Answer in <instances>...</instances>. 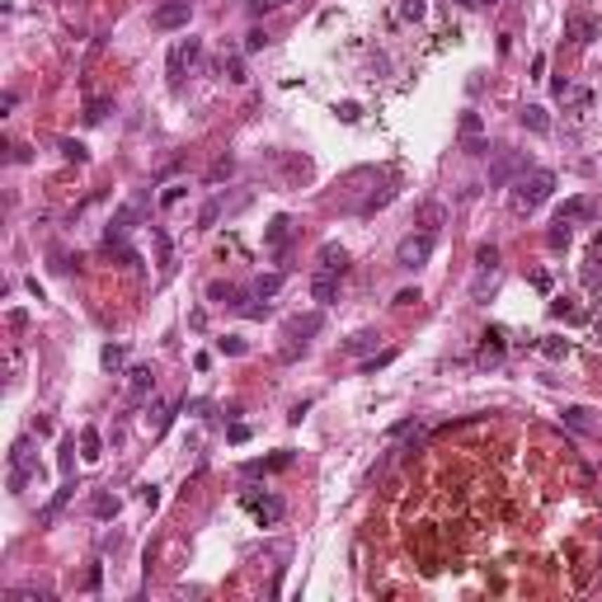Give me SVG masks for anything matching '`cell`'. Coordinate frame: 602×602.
I'll return each mask as SVG.
<instances>
[{
    "mask_svg": "<svg viewBox=\"0 0 602 602\" xmlns=\"http://www.w3.org/2000/svg\"><path fill=\"white\" fill-rule=\"evenodd\" d=\"M551 193H555V175H551V170H532V175L518 179V189H513V207H518V212H532V207H541Z\"/></svg>",
    "mask_w": 602,
    "mask_h": 602,
    "instance_id": "6da1fadb",
    "label": "cell"
},
{
    "mask_svg": "<svg viewBox=\"0 0 602 602\" xmlns=\"http://www.w3.org/2000/svg\"><path fill=\"white\" fill-rule=\"evenodd\" d=\"M433 245H438V240H433V231H419V236H405L396 245V269H424L428 259H433Z\"/></svg>",
    "mask_w": 602,
    "mask_h": 602,
    "instance_id": "7a4b0ae2",
    "label": "cell"
},
{
    "mask_svg": "<svg viewBox=\"0 0 602 602\" xmlns=\"http://www.w3.org/2000/svg\"><path fill=\"white\" fill-rule=\"evenodd\" d=\"M598 33H602V24H598V15H593V10L574 5L570 15H565V38H570L574 48H588V43H593Z\"/></svg>",
    "mask_w": 602,
    "mask_h": 602,
    "instance_id": "3957f363",
    "label": "cell"
},
{
    "mask_svg": "<svg viewBox=\"0 0 602 602\" xmlns=\"http://www.w3.org/2000/svg\"><path fill=\"white\" fill-rule=\"evenodd\" d=\"M38 476V466H33V447L29 438H19L15 447H10V494H24V485Z\"/></svg>",
    "mask_w": 602,
    "mask_h": 602,
    "instance_id": "277c9868",
    "label": "cell"
},
{
    "mask_svg": "<svg viewBox=\"0 0 602 602\" xmlns=\"http://www.w3.org/2000/svg\"><path fill=\"white\" fill-rule=\"evenodd\" d=\"M189 19H193V0H165V5L151 10V29L175 33V29H189Z\"/></svg>",
    "mask_w": 602,
    "mask_h": 602,
    "instance_id": "5b68a950",
    "label": "cell"
},
{
    "mask_svg": "<svg viewBox=\"0 0 602 602\" xmlns=\"http://www.w3.org/2000/svg\"><path fill=\"white\" fill-rule=\"evenodd\" d=\"M198 57H203V38H179L175 48H170V57H165V71H170V80H184V71L189 66H198Z\"/></svg>",
    "mask_w": 602,
    "mask_h": 602,
    "instance_id": "8992f818",
    "label": "cell"
},
{
    "mask_svg": "<svg viewBox=\"0 0 602 602\" xmlns=\"http://www.w3.org/2000/svg\"><path fill=\"white\" fill-rule=\"evenodd\" d=\"M240 504H245V508L254 513V518H259V527H273V523H283V499H278V494L240 490Z\"/></svg>",
    "mask_w": 602,
    "mask_h": 602,
    "instance_id": "52a82bcc",
    "label": "cell"
},
{
    "mask_svg": "<svg viewBox=\"0 0 602 602\" xmlns=\"http://www.w3.org/2000/svg\"><path fill=\"white\" fill-rule=\"evenodd\" d=\"M457 137H461V151H466V156H490V142H485V123H480V113H461Z\"/></svg>",
    "mask_w": 602,
    "mask_h": 602,
    "instance_id": "ba28073f",
    "label": "cell"
},
{
    "mask_svg": "<svg viewBox=\"0 0 602 602\" xmlns=\"http://www.w3.org/2000/svg\"><path fill=\"white\" fill-rule=\"evenodd\" d=\"M527 175V156L523 151H494V165H490V184H508V179Z\"/></svg>",
    "mask_w": 602,
    "mask_h": 602,
    "instance_id": "9c48e42d",
    "label": "cell"
},
{
    "mask_svg": "<svg viewBox=\"0 0 602 602\" xmlns=\"http://www.w3.org/2000/svg\"><path fill=\"white\" fill-rule=\"evenodd\" d=\"M287 245H292V217L283 212V217H273V222L264 226V250H269L273 259H283Z\"/></svg>",
    "mask_w": 602,
    "mask_h": 602,
    "instance_id": "30bf717a",
    "label": "cell"
},
{
    "mask_svg": "<svg viewBox=\"0 0 602 602\" xmlns=\"http://www.w3.org/2000/svg\"><path fill=\"white\" fill-rule=\"evenodd\" d=\"M598 212H602L598 198H565L555 217H560V222H588V217H598Z\"/></svg>",
    "mask_w": 602,
    "mask_h": 602,
    "instance_id": "8fae6325",
    "label": "cell"
},
{
    "mask_svg": "<svg viewBox=\"0 0 602 602\" xmlns=\"http://www.w3.org/2000/svg\"><path fill=\"white\" fill-rule=\"evenodd\" d=\"M311 297L320 301V306H330L334 297H339V273H311Z\"/></svg>",
    "mask_w": 602,
    "mask_h": 602,
    "instance_id": "7c38bea8",
    "label": "cell"
},
{
    "mask_svg": "<svg viewBox=\"0 0 602 602\" xmlns=\"http://www.w3.org/2000/svg\"><path fill=\"white\" fill-rule=\"evenodd\" d=\"M504 353H508V344H504V334L499 330H485L480 334V363L490 367V363H504Z\"/></svg>",
    "mask_w": 602,
    "mask_h": 602,
    "instance_id": "4fadbf2b",
    "label": "cell"
},
{
    "mask_svg": "<svg viewBox=\"0 0 602 602\" xmlns=\"http://www.w3.org/2000/svg\"><path fill=\"white\" fill-rule=\"evenodd\" d=\"M377 344H381L377 330H358L353 339H344V353H349V358H367V353H377Z\"/></svg>",
    "mask_w": 602,
    "mask_h": 602,
    "instance_id": "5bb4252c",
    "label": "cell"
},
{
    "mask_svg": "<svg viewBox=\"0 0 602 602\" xmlns=\"http://www.w3.org/2000/svg\"><path fill=\"white\" fill-rule=\"evenodd\" d=\"M320 325H325V316H320V311H311V316H292V320H287V334L306 344L311 334H320Z\"/></svg>",
    "mask_w": 602,
    "mask_h": 602,
    "instance_id": "9a60e30c",
    "label": "cell"
},
{
    "mask_svg": "<svg viewBox=\"0 0 602 602\" xmlns=\"http://www.w3.org/2000/svg\"><path fill=\"white\" fill-rule=\"evenodd\" d=\"M320 269H325V273H344V269H349V250H344V245H334V240H325V245H320Z\"/></svg>",
    "mask_w": 602,
    "mask_h": 602,
    "instance_id": "2e32d148",
    "label": "cell"
},
{
    "mask_svg": "<svg viewBox=\"0 0 602 602\" xmlns=\"http://www.w3.org/2000/svg\"><path fill=\"white\" fill-rule=\"evenodd\" d=\"M207 297L217 301V306H231V311H245V301H240L245 292H240L236 283H212V287H207Z\"/></svg>",
    "mask_w": 602,
    "mask_h": 602,
    "instance_id": "e0dca14e",
    "label": "cell"
},
{
    "mask_svg": "<svg viewBox=\"0 0 602 602\" xmlns=\"http://www.w3.org/2000/svg\"><path fill=\"white\" fill-rule=\"evenodd\" d=\"M151 236H156V250H160V273L170 278V273H175V240H170L165 226H151Z\"/></svg>",
    "mask_w": 602,
    "mask_h": 602,
    "instance_id": "ac0fdd59",
    "label": "cell"
},
{
    "mask_svg": "<svg viewBox=\"0 0 602 602\" xmlns=\"http://www.w3.org/2000/svg\"><path fill=\"white\" fill-rule=\"evenodd\" d=\"M518 123H523L527 132H537V137H546V132H551V113L541 109V104H527V109L518 113Z\"/></svg>",
    "mask_w": 602,
    "mask_h": 602,
    "instance_id": "d6986e66",
    "label": "cell"
},
{
    "mask_svg": "<svg viewBox=\"0 0 602 602\" xmlns=\"http://www.w3.org/2000/svg\"><path fill=\"white\" fill-rule=\"evenodd\" d=\"M127 391H132V400H146L151 396V391H156V377H151V367H132V372H127Z\"/></svg>",
    "mask_w": 602,
    "mask_h": 602,
    "instance_id": "ffe728a7",
    "label": "cell"
},
{
    "mask_svg": "<svg viewBox=\"0 0 602 602\" xmlns=\"http://www.w3.org/2000/svg\"><path fill=\"white\" fill-rule=\"evenodd\" d=\"M80 457H85V461L104 457V438H99V428H85V433H80Z\"/></svg>",
    "mask_w": 602,
    "mask_h": 602,
    "instance_id": "44dd1931",
    "label": "cell"
},
{
    "mask_svg": "<svg viewBox=\"0 0 602 602\" xmlns=\"http://www.w3.org/2000/svg\"><path fill=\"white\" fill-rule=\"evenodd\" d=\"M396 15H400V24H419L428 15V0H396Z\"/></svg>",
    "mask_w": 602,
    "mask_h": 602,
    "instance_id": "7402d4cb",
    "label": "cell"
},
{
    "mask_svg": "<svg viewBox=\"0 0 602 602\" xmlns=\"http://www.w3.org/2000/svg\"><path fill=\"white\" fill-rule=\"evenodd\" d=\"M414 217H419V226H424V231H438V226H443V217H447V207H443V203H424Z\"/></svg>",
    "mask_w": 602,
    "mask_h": 602,
    "instance_id": "603a6c76",
    "label": "cell"
},
{
    "mask_svg": "<svg viewBox=\"0 0 602 602\" xmlns=\"http://www.w3.org/2000/svg\"><path fill=\"white\" fill-rule=\"evenodd\" d=\"M118 499H113V494H95V499H90V513H95V518H118Z\"/></svg>",
    "mask_w": 602,
    "mask_h": 602,
    "instance_id": "cb8c5ba5",
    "label": "cell"
},
{
    "mask_svg": "<svg viewBox=\"0 0 602 602\" xmlns=\"http://www.w3.org/2000/svg\"><path fill=\"white\" fill-rule=\"evenodd\" d=\"M565 424H570L574 433H593V419H588L584 405H570V410H565Z\"/></svg>",
    "mask_w": 602,
    "mask_h": 602,
    "instance_id": "d4e9b609",
    "label": "cell"
},
{
    "mask_svg": "<svg viewBox=\"0 0 602 602\" xmlns=\"http://www.w3.org/2000/svg\"><path fill=\"white\" fill-rule=\"evenodd\" d=\"M217 217H222V198H207L203 212H198V231H212V226H217Z\"/></svg>",
    "mask_w": 602,
    "mask_h": 602,
    "instance_id": "484cf974",
    "label": "cell"
},
{
    "mask_svg": "<svg viewBox=\"0 0 602 602\" xmlns=\"http://www.w3.org/2000/svg\"><path fill=\"white\" fill-rule=\"evenodd\" d=\"M99 363H104V372H118V367L127 363V349H123V344H109V349L99 353Z\"/></svg>",
    "mask_w": 602,
    "mask_h": 602,
    "instance_id": "4316f807",
    "label": "cell"
},
{
    "mask_svg": "<svg viewBox=\"0 0 602 602\" xmlns=\"http://www.w3.org/2000/svg\"><path fill=\"white\" fill-rule=\"evenodd\" d=\"M278 287H283V273H264L259 283H254V297L264 301V297H278Z\"/></svg>",
    "mask_w": 602,
    "mask_h": 602,
    "instance_id": "83f0119b",
    "label": "cell"
},
{
    "mask_svg": "<svg viewBox=\"0 0 602 602\" xmlns=\"http://www.w3.org/2000/svg\"><path fill=\"white\" fill-rule=\"evenodd\" d=\"M57 151H62L66 160H76V165H85V160H90V151H85V142H71V137H62V142H57Z\"/></svg>",
    "mask_w": 602,
    "mask_h": 602,
    "instance_id": "f1b7e54d",
    "label": "cell"
},
{
    "mask_svg": "<svg viewBox=\"0 0 602 602\" xmlns=\"http://www.w3.org/2000/svg\"><path fill=\"white\" fill-rule=\"evenodd\" d=\"M546 245H551V250H565V245H570V222L555 217V226L546 231Z\"/></svg>",
    "mask_w": 602,
    "mask_h": 602,
    "instance_id": "f546056e",
    "label": "cell"
},
{
    "mask_svg": "<svg viewBox=\"0 0 602 602\" xmlns=\"http://www.w3.org/2000/svg\"><path fill=\"white\" fill-rule=\"evenodd\" d=\"M476 269H480V273H494V269H499V250H494V245H480V250H476Z\"/></svg>",
    "mask_w": 602,
    "mask_h": 602,
    "instance_id": "4dcf8cb0",
    "label": "cell"
},
{
    "mask_svg": "<svg viewBox=\"0 0 602 602\" xmlns=\"http://www.w3.org/2000/svg\"><path fill=\"white\" fill-rule=\"evenodd\" d=\"M109 109H113V99H90V104H85V123H104Z\"/></svg>",
    "mask_w": 602,
    "mask_h": 602,
    "instance_id": "1f68e13d",
    "label": "cell"
},
{
    "mask_svg": "<svg viewBox=\"0 0 602 602\" xmlns=\"http://www.w3.org/2000/svg\"><path fill=\"white\" fill-rule=\"evenodd\" d=\"M537 349L546 353V358H570V344H565V339H555V334H546Z\"/></svg>",
    "mask_w": 602,
    "mask_h": 602,
    "instance_id": "d6a6232c",
    "label": "cell"
},
{
    "mask_svg": "<svg viewBox=\"0 0 602 602\" xmlns=\"http://www.w3.org/2000/svg\"><path fill=\"white\" fill-rule=\"evenodd\" d=\"M396 363V349H386V353H372V358H363V372L372 377V372H381V367H391Z\"/></svg>",
    "mask_w": 602,
    "mask_h": 602,
    "instance_id": "836d02e7",
    "label": "cell"
},
{
    "mask_svg": "<svg viewBox=\"0 0 602 602\" xmlns=\"http://www.w3.org/2000/svg\"><path fill=\"white\" fill-rule=\"evenodd\" d=\"M217 349H222L226 358H240V353H245V339H240V334H222V339H217Z\"/></svg>",
    "mask_w": 602,
    "mask_h": 602,
    "instance_id": "e575fe53",
    "label": "cell"
},
{
    "mask_svg": "<svg viewBox=\"0 0 602 602\" xmlns=\"http://www.w3.org/2000/svg\"><path fill=\"white\" fill-rule=\"evenodd\" d=\"M71 490H76V485H62V490H57V499H52V504L43 508V523H52V518L62 513V504H66V499H71Z\"/></svg>",
    "mask_w": 602,
    "mask_h": 602,
    "instance_id": "d590c367",
    "label": "cell"
},
{
    "mask_svg": "<svg viewBox=\"0 0 602 602\" xmlns=\"http://www.w3.org/2000/svg\"><path fill=\"white\" fill-rule=\"evenodd\" d=\"M170 419H175V405H156V419H151V433H165V428H170Z\"/></svg>",
    "mask_w": 602,
    "mask_h": 602,
    "instance_id": "8d00e7d4",
    "label": "cell"
},
{
    "mask_svg": "<svg viewBox=\"0 0 602 602\" xmlns=\"http://www.w3.org/2000/svg\"><path fill=\"white\" fill-rule=\"evenodd\" d=\"M184 193H189V184H170V189L160 193V207H175V203H184Z\"/></svg>",
    "mask_w": 602,
    "mask_h": 602,
    "instance_id": "74e56055",
    "label": "cell"
},
{
    "mask_svg": "<svg viewBox=\"0 0 602 602\" xmlns=\"http://www.w3.org/2000/svg\"><path fill=\"white\" fill-rule=\"evenodd\" d=\"M226 76L236 80V85H245V80H250L245 76V57H226Z\"/></svg>",
    "mask_w": 602,
    "mask_h": 602,
    "instance_id": "f35d334b",
    "label": "cell"
},
{
    "mask_svg": "<svg viewBox=\"0 0 602 602\" xmlns=\"http://www.w3.org/2000/svg\"><path fill=\"white\" fill-rule=\"evenodd\" d=\"M99 584H104V565H90V570H85V593H99Z\"/></svg>",
    "mask_w": 602,
    "mask_h": 602,
    "instance_id": "ab89813d",
    "label": "cell"
},
{
    "mask_svg": "<svg viewBox=\"0 0 602 602\" xmlns=\"http://www.w3.org/2000/svg\"><path fill=\"white\" fill-rule=\"evenodd\" d=\"M287 0H250V15L259 19V15H269V10H283Z\"/></svg>",
    "mask_w": 602,
    "mask_h": 602,
    "instance_id": "60d3db41",
    "label": "cell"
},
{
    "mask_svg": "<svg viewBox=\"0 0 602 602\" xmlns=\"http://www.w3.org/2000/svg\"><path fill=\"white\" fill-rule=\"evenodd\" d=\"M5 602H48V598H43L38 588H15V593H10Z\"/></svg>",
    "mask_w": 602,
    "mask_h": 602,
    "instance_id": "b9f144b4",
    "label": "cell"
},
{
    "mask_svg": "<svg viewBox=\"0 0 602 602\" xmlns=\"http://www.w3.org/2000/svg\"><path fill=\"white\" fill-rule=\"evenodd\" d=\"M551 311H555L560 320H574V316H579V306H574V301H565V297H560V301H551Z\"/></svg>",
    "mask_w": 602,
    "mask_h": 602,
    "instance_id": "7bdbcfd3",
    "label": "cell"
},
{
    "mask_svg": "<svg viewBox=\"0 0 602 602\" xmlns=\"http://www.w3.org/2000/svg\"><path fill=\"white\" fill-rule=\"evenodd\" d=\"M334 113H339L344 123H358V118H363V109H358V104H334Z\"/></svg>",
    "mask_w": 602,
    "mask_h": 602,
    "instance_id": "ee69618b",
    "label": "cell"
},
{
    "mask_svg": "<svg viewBox=\"0 0 602 602\" xmlns=\"http://www.w3.org/2000/svg\"><path fill=\"white\" fill-rule=\"evenodd\" d=\"M62 471H66V476L76 471V443H62Z\"/></svg>",
    "mask_w": 602,
    "mask_h": 602,
    "instance_id": "f6af8a7d",
    "label": "cell"
},
{
    "mask_svg": "<svg viewBox=\"0 0 602 602\" xmlns=\"http://www.w3.org/2000/svg\"><path fill=\"white\" fill-rule=\"evenodd\" d=\"M264 43H269V33H264V29H254L250 38H245V52H259V48H264Z\"/></svg>",
    "mask_w": 602,
    "mask_h": 602,
    "instance_id": "bcb514c9",
    "label": "cell"
},
{
    "mask_svg": "<svg viewBox=\"0 0 602 602\" xmlns=\"http://www.w3.org/2000/svg\"><path fill=\"white\" fill-rule=\"evenodd\" d=\"M226 438H231V443H250V424H231V433H226Z\"/></svg>",
    "mask_w": 602,
    "mask_h": 602,
    "instance_id": "7dc6e473",
    "label": "cell"
},
{
    "mask_svg": "<svg viewBox=\"0 0 602 602\" xmlns=\"http://www.w3.org/2000/svg\"><path fill=\"white\" fill-rule=\"evenodd\" d=\"M231 170H236V160H231V156H226V160H217V165H212V179H226Z\"/></svg>",
    "mask_w": 602,
    "mask_h": 602,
    "instance_id": "c3c4849f",
    "label": "cell"
},
{
    "mask_svg": "<svg viewBox=\"0 0 602 602\" xmlns=\"http://www.w3.org/2000/svg\"><path fill=\"white\" fill-rule=\"evenodd\" d=\"M419 301V287H405V292H396V306H414Z\"/></svg>",
    "mask_w": 602,
    "mask_h": 602,
    "instance_id": "681fc988",
    "label": "cell"
},
{
    "mask_svg": "<svg viewBox=\"0 0 602 602\" xmlns=\"http://www.w3.org/2000/svg\"><path fill=\"white\" fill-rule=\"evenodd\" d=\"M142 504H146V508L160 504V490H156V485H146V490H142Z\"/></svg>",
    "mask_w": 602,
    "mask_h": 602,
    "instance_id": "f907efd6",
    "label": "cell"
},
{
    "mask_svg": "<svg viewBox=\"0 0 602 602\" xmlns=\"http://www.w3.org/2000/svg\"><path fill=\"white\" fill-rule=\"evenodd\" d=\"M476 5H499V0H476Z\"/></svg>",
    "mask_w": 602,
    "mask_h": 602,
    "instance_id": "816d5d0a",
    "label": "cell"
}]
</instances>
